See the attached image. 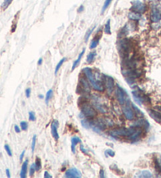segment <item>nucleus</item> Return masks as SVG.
I'll use <instances>...</instances> for the list:
<instances>
[{"mask_svg": "<svg viewBox=\"0 0 161 178\" xmlns=\"http://www.w3.org/2000/svg\"><path fill=\"white\" fill-rule=\"evenodd\" d=\"M83 9H84V8H83V6H81L80 7H79V8L78 12H79H79H82V11L83 10Z\"/></svg>", "mask_w": 161, "mask_h": 178, "instance_id": "obj_45", "label": "nucleus"}, {"mask_svg": "<svg viewBox=\"0 0 161 178\" xmlns=\"http://www.w3.org/2000/svg\"><path fill=\"white\" fill-rule=\"evenodd\" d=\"M156 165H157V168L159 170L160 172L161 173V155H160L158 159L156 161Z\"/></svg>", "mask_w": 161, "mask_h": 178, "instance_id": "obj_30", "label": "nucleus"}, {"mask_svg": "<svg viewBox=\"0 0 161 178\" xmlns=\"http://www.w3.org/2000/svg\"><path fill=\"white\" fill-rule=\"evenodd\" d=\"M83 72L85 75V76H86V78L88 79L89 83H91V86L93 87L94 89L98 92H103L105 90V87H104L103 84L100 81H97V79L95 78L94 74L92 69L87 67V68H84L83 69Z\"/></svg>", "mask_w": 161, "mask_h": 178, "instance_id": "obj_1", "label": "nucleus"}, {"mask_svg": "<svg viewBox=\"0 0 161 178\" xmlns=\"http://www.w3.org/2000/svg\"><path fill=\"white\" fill-rule=\"evenodd\" d=\"M100 177L101 178H104L105 177V172H104L103 170H100V175H99Z\"/></svg>", "mask_w": 161, "mask_h": 178, "instance_id": "obj_40", "label": "nucleus"}, {"mask_svg": "<svg viewBox=\"0 0 161 178\" xmlns=\"http://www.w3.org/2000/svg\"><path fill=\"white\" fill-rule=\"evenodd\" d=\"M80 149H81V151H83V153H85V154H87V151H86V150H85L84 147H83V145H81V146H80Z\"/></svg>", "mask_w": 161, "mask_h": 178, "instance_id": "obj_43", "label": "nucleus"}, {"mask_svg": "<svg viewBox=\"0 0 161 178\" xmlns=\"http://www.w3.org/2000/svg\"><path fill=\"white\" fill-rule=\"evenodd\" d=\"M44 177L45 178H51L52 176L51 175H50V174H49L47 171H45V172H44Z\"/></svg>", "mask_w": 161, "mask_h": 178, "instance_id": "obj_39", "label": "nucleus"}, {"mask_svg": "<svg viewBox=\"0 0 161 178\" xmlns=\"http://www.w3.org/2000/svg\"><path fill=\"white\" fill-rule=\"evenodd\" d=\"M25 153V151H23L22 153L21 154V156H20V161H22V160H23V158H24Z\"/></svg>", "mask_w": 161, "mask_h": 178, "instance_id": "obj_44", "label": "nucleus"}, {"mask_svg": "<svg viewBox=\"0 0 161 178\" xmlns=\"http://www.w3.org/2000/svg\"><path fill=\"white\" fill-rule=\"evenodd\" d=\"M112 1V0H106V1H105L104 6H103V7H102V13H104L105 11H106V9H107L108 7H109V6L111 4Z\"/></svg>", "mask_w": 161, "mask_h": 178, "instance_id": "obj_29", "label": "nucleus"}, {"mask_svg": "<svg viewBox=\"0 0 161 178\" xmlns=\"http://www.w3.org/2000/svg\"><path fill=\"white\" fill-rule=\"evenodd\" d=\"M131 10L134 11V12L139 13H142L145 11V5L140 2L139 0H135L132 2Z\"/></svg>", "mask_w": 161, "mask_h": 178, "instance_id": "obj_8", "label": "nucleus"}, {"mask_svg": "<svg viewBox=\"0 0 161 178\" xmlns=\"http://www.w3.org/2000/svg\"><path fill=\"white\" fill-rule=\"evenodd\" d=\"M128 17H129V19H130V20H133V21H139V20L141 19V17H142V15H141V13H139L131 11V12L129 13Z\"/></svg>", "mask_w": 161, "mask_h": 178, "instance_id": "obj_17", "label": "nucleus"}, {"mask_svg": "<svg viewBox=\"0 0 161 178\" xmlns=\"http://www.w3.org/2000/svg\"><path fill=\"white\" fill-rule=\"evenodd\" d=\"M35 144H36V136L34 135L33 138H32V142H31V151H32V152H34V151H35Z\"/></svg>", "mask_w": 161, "mask_h": 178, "instance_id": "obj_32", "label": "nucleus"}, {"mask_svg": "<svg viewBox=\"0 0 161 178\" xmlns=\"http://www.w3.org/2000/svg\"><path fill=\"white\" fill-rule=\"evenodd\" d=\"M28 160L26 159L24 163L22 165V167H21V178H25L26 177V174H27V170H28Z\"/></svg>", "mask_w": 161, "mask_h": 178, "instance_id": "obj_16", "label": "nucleus"}, {"mask_svg": "<svg viewBox=\"0 0 161 178\" xmlns=\"http://www.w3.org/2000/svg\"><path fill=\"white\" fill-rule=\"evenodd\" d=\"M95 56H96V52H91V53H90V54L87 55V63L91 64V63L93 62L94 60Z\"/></svg>", "mask_w": 161, "mask_h": 178, "instance_id": "obj_22", "label": "nucleus"}, {"mask_svg": "<svg viewBox=\"0 0 161 178\" xmlns=\"http://www.w3.org/2000/svg\"><path fill=\"white\" fill-rule=\"evenodd\" d=\"M142 130L141 128H138V127H134V130H133L132 133L130 135V137H128L127 138L129 140H130L131 141H137L142 137Z\"/></svg>", "mask_w": 161, "mask_h": 178, "instance_id": "obj_11", "label": "nucleus"}, {"mask_svg": "<svg viewBox=\"0 0 161 178\" xmlns=\"http://www.w3.org/2000/svg\"><path fill=\"white\" fill-rule=\"evenodd\" d=\"M65 60H66V58H64V57L62 58L61 60L59 61V63L57 64V66H56V68H55V71H54V74H55V75H57V74H58V71H59V69H61V67L62 66V64H64V62L65 61Z\"/></svg>", "mask_w": 161, "mask_h": 178, "instance_id": "obj_23", "label": "nucleus"}, {"mask_svg": "<svg viewBox=\"0 0 161 178\" xmlns=\"http://www.w3.org/2000/svg\"><path fill=\"white\" fill-rule=\"evenodd\" d=\"M100 39H101V36H98V37H96L92 40V42H91V45H90V49L91 50H93V49H95L97 47L98 43H99Z\"/></svg>", "mask_w": 161, "mask_h": 178, "instance_id": "obj_20", "label": "nucleus"}, {"mask_svg": "<svg viewBox=\"0 0 161 178\" xmlns=\"http://www.w3.org/2000/svg\"><path fill=\"white\" fill-rule=\"evenodd\" d=\"M52 96H53V90L52 89L48 90V92L46 93V104H48V101L51 99Z\"/></svg>", "mask_w": 161, "mask_h": 178, "instance_id": "obj_27", "label": "nucleus"}, {"mask_svg": "<svg viewBox=\"0 0 161 178\" xmlns=\"http://www.w3.org/2000/svg\"><path fill=\"white\" fill-rule=\"evenodd\" d=\"M134 127L130 129L127 128H120L113 130L109 132V134L112 136L113 137H130V135L132 133Z\"/></svg>", "mask_w": 161, "mask_h": 178, "instance_id": "obj_4", "label": "nucleus"}, {"mask_svg": "<svg viewBox=\"0 0 161 178\" xmlns=\"http://www.w3.org/2000/svg\"><path fill=\"white\" fill-rule=\"evenodd\" d=\"M81 123H82V126L84 127L85 129H90L91 128V122L87 120H82L81 121Z\"/></svg>", "mask_w": 161, "mask_h": 178, "instance_id": "obj_28", "label": "nucleus"}, {"mask_svg": "<svg viewBox=\"0 0 161 178\" xmlns=\"http://www.w3.org/2000/svg\"><path fill=\"white\" fill-rule=\"evenodd\" d=\"M4 147H5V150H6V152H7V154L9 155V156H12V151H11L10 146H9L8 144H5Z\"/></svg>", "mask_w": 161, "mask_h": 178, "instance_id": "obj_34", "label": "nucleus"}, {"mask_svg": "<svg viewBox=\"0 0 161 178\" xmlns=\"http://www.w3.org/2000/svg\"><path fill=\"white\" fill-rule=\"evenodd\" d=\"M118 51L120 53V56L125 59H128L130 57V54L131 52V45L130 42L127 39L120 40L118 42Z\"/></svg>", "mask_w": 161, "mask_h": 178, "instance_id": "obj_2", "label": "nucleus"}, {"mask_svg": "<svg viewBox=\"0 0 161 178\" xmlns=\"http://www.w3.org/2000/svg\"><path fill=\"white\" fill-rule=\"evenodd\" d=\"M71 142H72V146H71V147H72V153L75 154L76 153V145L78 143H81V140L79 138V137H74L72 138Z\"/></svg>", "mask_w": 161, "mask_h": 178, "instance_id": "obj_18", "label": "nucleus"}, {"mask_svg": "<svg viewBox=\"0 0 161 178\" xmlns=\"http://www.w3.org/2000/svg\"><path fill=\"white\" fill-rule=\"evenodd\" d=\"M93 104L95 106V108H97V109L98 110L99 112H102V113H105V112H106V107H105V106H104L102 104L100 103L99 99L93 100Z\"/></svg>", "mask_w": 161, "mask_h": 178, "instance_id": "obj_15", "label": "nucleus"}, {"mask_svg": "<svg viewBox=\"0 0 161 178\" xmlns=\"http://www.w3.org/2000/svg\"><path fill=\"white\" fill-rule=\"evenodd\" d=\"M35 171H36V170H35V163L31 164V166H30V169H29V174H30V176H33Z\"/></svg>", "mask_w": 161, "mask_h": 178, "instance_id": "obj_31", "label": "nucleus"}, {"mask_svg": "<svg viewBox=\"0 0 161 178\" xmlns=\"http://www.w3.org/2000/svg\"><path fill=\"white\" fill-rule=\"evenodd\" d=\"M105 32L106 34H109L110 35L111 34V26H110V20H108L107 23L106 24V26H105Z\"/></svg>", "mask_w": 161, "mask_h": 178, "instance_id": "obj_25", "label": "nucleus"}, {"mask_svg": "<svg viewBox=\"0 0 161 178\" xmlns=\"http://www.w3.org/2000/svg\"><path fill=\"white\" fill-rule=\"evenodd\" d=\"M138 177H139L149 178V177H152L153 175H152V174H151L149 171H148V170H143V171H141V172L139 173Z\"/></svg>", "mask_w": 161, "mask_h": 178, "instance_id": "obj_21", "label": "nucleus"}, {"mask_svg": "<svg viewBox=\"0 0 161 178\" xmlns=\"http://www.w3.org/2000/svg\"><path fill=\"white\" fill-rule=\"evenodd\" d=\"M42 62H43V59H42V58H39V61H38V64H39V65H41Z\"/></svg>", "mask_w": 161, "mask_h": 178, "instance_id": "obj_46", "label": "nucleus"}, {"mask_svg": "<svg viewBox=\"0 0 161 178\" xmlns=\"http://www.w3.org/2000/svg\"><path fill=\"white\" fill-rule=\"evenodd\" d=\"M14 130H15V132H16V133H20V132H21V130H20V128H19L18 126H15Z\"/></svg>", "mask_w": 161, "mask_h": 178, "instance_id": "obj_41", "label": "nucleus"}, {"mask_svg": "<svg viewBox=\"0 0 161 178\" xmlns=\"http://www.w3.org/2000/svg\"><path fill=\"white\" fill-rule=\"evenodd\" d=\"M105 154H106V155H109V156H111V157H113V156H115V152H114V151H112V150H110V149L106 151Z\"/></svg>", "mask_w": 161, "mask_h": 178, "instance_id": "obj_36", "label": "nucleus"}, {"mask_svg": "<svg viewBox=\"0 0 161 178\" xmlns=\"http://www.w3.org/2000/svg\"><path fill=\"white\" fill-rule=\"evenodd\" d=\"M104 79H105V85L106 87V90L108 93H112L114 89V80L109 75H104Z\"/></svg>", "mask_w": 161, "mask_h": 178, "instance_id": "obj_10", "label": "nucleus"}, {"mask_svg": "<svg viewBox=\"0 0 161 178\" xmlns=\"http://www.w3.org/2000/svg\"><path fill=\"white\" fill-rule=\"evenodd\" d=\"M13 2V0H4V2L2 4V10H5L6 9H7L10 5L11 4V2Z\"/></svg>", "mask_w": 161, "mask_h": 178, "instance_id": "obj_24", "label": "nucleus"}, {"mask_svg": "<svg viewBox=\"0 0 161 178\" xmlns=\"http://www.w3.org/2000/svg\"><path fill=\"white\" fill-rule=\"evenodd\" d=\"M58 122L57 120L53 121V122L51 123V133L52 136L54 137V138L55 139L56 141H58L59 139V134L58 132Z\"/></svg>", "mask_w": 161, "mask_h": 178, "instance_id": "obj_14", "label": "nucleus"}, {"mask_svg": "<svg viewBox=\"0 0 161 178\" xmlns=\"http://www.w3.org/2000/svg\"><path fill=\"white\" fill-rule=\"evenodd\" d=\"M39 98H43V95H39Z\"/></svg>", "mask_w": 161, "mask_h": 178, "instance_id": "obj_47", "label": "nucleus"}, {"mask_svg": "<svg viewBox=\"0 0 161 178\" xmlns=\"http://www.w3.org/2000/svg\"><path fill=\"white\" fill-rule=\"evenodd\" d=\"M132 104L130 103V101H128L123 105V112L128 120H133L134 118V112L132 109Z\"/></svg>", "mask_w": 161, "mask_h": 178, "instance_id": "obj_5", "label": "nucleus"}, {"mask_svg": "<svg viewBox=\"0 0 161 178\" xmlns=\"http://www.w3.org/2000/svg\"><path fill=\"white\" fill-rule=\"evenodd\" d=\"M80 85H81V90L83 92V93H87L89 94L91 93V87H90L89 83L87 82V80L83 77H81L80 79Z\"/></svg>", "mask_w": 161, "mask_h": 178, "instance_id": "obj_12", "label": "nucleus"}, {"mask_svg": "<svg viewBox=\"0 0 161 178\" xmlns=\"http://www.w3.org/2000/svg\"><path fill=\"white\" fill-rule=\"evenodd\" d=\"M21 127L22 130H27L28 126L27 122H25V121H23V122H21Z\"/></svg>", "mask_w": 161, "mask_h": 178, "instance_id": "obj_33", "label": "nucleus"}, {"mask_svg": "<svg viewBox=\"0 0 161 178\" xmlns=\"http://www.w3.org/2000/svg\"><path fill=\"white\" fill-rule=\"evenodd\" d=\"M94 29V27L92 29H91V30H90V31L87 32V35H86V36H85V41L87 42V40H88V39H89V37H90V35H91V33L93 32Z\"/></svg>", "mask_w": 161, "mask_h": 178, "instance_id": "obj_37", "label": "nucleus"}, {"mask_svg": "<svg viewBox=\"0 0 161 178\" xmlns=\"http://www.w3.org/2000/svg\"><path fill=\"white\" fill-rule=\"evenodd\" d=\"M85 53V50H83V51L81 52V54L79 55L78 58H77L76 60H75L74 63H73V64H72V71H74L75 69L76 68L77 66L79 65V62H80L81 60V58H82V57L83 56V54H84Z\"/></svg>", "mask_w": 161, "mask_h": 178, "instance_id": "obj_19", "label": "nucleus"}, {"mask_svg": "<svg viewBox=\"0 0 161 178\" xmlns=\"http://www.w3.org/2000/svg\"><path fill=\"white\" fill-rule=\"evenodd\" d=\"M29 120L35 121V115L33 112H29Z\"/></svg>", "mask_w": 161, "mask_h": 178, "instance_id": "obj_35", "label": "nucleus"}, {"mask_svg": "<svg viewBox=\"0 0 161 178\" xmlns=\"http://www.w3.org/2000/svg\"><path fill=\"white\" fill-rule=\"evenodd\" d=\"M65 177L68 178H80L82 177V174L79 170H77L76 168L72 167L70 169H68L65 172L64 174Z\"/></svg>", "mask_w": 161, "mask_h": 178, "instance_id": "obj_9", "label": "nucleus"}, {"mask_svg": "<svg viewBox=\"0 0 161 178\" xmlns=\"http://www.w3.org/2000/svg\"><path fill=\"white\" fill-rule=\"evenodd\" d=\"M25 95H26V98H29L30 96H31V89L30 88H28L26 90H25Z\"/></svg>", "mask_w": 161, "mask_h": 178, "instance_id": "obj_38", "label": "nucleus"}, {"mask_svg": "<svg viewBox=\"0 0 161 178\" xmlns=\"http://www.w3.org/2000/svg\"><path fill=\"white\" fill-rule=\"evenodd\" d=\"M116 98H117L118 101L119 103L121 104V105H124V104L127 102L129 100V98H128L127 93L124 91V89L123 88L120 86H117V88L116 89Z\"/></svg>", "mask_w": 161, "mask_h": 178, "instance_id": "obj_6", "label": "nucleus"}, {"mask_svg": "<svg viewBox=\"0 0 161 178\" xmlns=\"http://www.w3.org/2000/svg\"><path fill=\"white\" fill-rule=\"evenodd\" d=\"M161 20V9L157 6H153L151 11V21L153 22H159Z\"/></svg>", "mask_w": 161, "mask_h": 178, "instance_id": "obj_7", "label": "nucleus"}, {"mask_svg": "<svg viewBox=\"0 0 161 178\" xmlns=\"http://www.w3.org/2000/svg\"><path fill=\"white\" fill-rule=\"evenodd\" d=\"M6 176H7V177H10V170L9 169H6Z\"/></svg>", "mask_w": 161, "mask_h": 178, "instance_id": "obj_42", "label": "nucleus"}, {"mask_svg": "<svg viewBox=\"0 0 161 178\" xmlns=\"http://www.w3.org/2000/svg\"><path fill=\"white\" fill-rule=\"evenodd\" d=\"M148 113H149V116L153 118V120H155L156 122H158L159 124L161 125V113L153 109H148Z\"/></svg>", "mask_w": 161, "mask_h": 178, "instance_id": "obj_13", "label": "nucleus"}, {"mask_svg": "<svg viewBox=\"0 0 161 178\" xmlns=\"http://www.w3.org/2000/svg\"><path fill=\"white\" fill-rule=\"evenodd\" d=\"M81 112L82 114L87 118H93L97 116L96 110L87 103H83L81 106Z\"/></svg>", "mask_w": 161, "mask_h": 178, "instance_id": "obj_3", "label": "nucleus"}, {"mask_svg": "<svg viewBox=\"0 0 161 178\" xmlns=\"http://www.w3.org/2000/svg\"><path fill=\"white\" fill-rule=\"evenodd\" d=\"M35 170H37V171H39V170L41 169L42 164H41V160H40V159H39V158H36V159H35Z\"/></svg>", "mask_w": 161, "mask_h": 178, "instance_id": "obj_26", "label": "nucleus"}]
</instances>
